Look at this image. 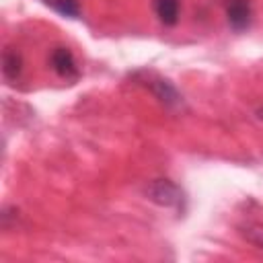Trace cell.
Returning a JSON list of instances; mask_svg holds the SVG:
<instances>
[{
    "instance_id": "cell-1",
    "label": "cell",
    "mask_w": 263,
    "mask_h": 263,
    "mask_svg": "<svg viewBox=\"0 0 263 263\" xmlns=\"http://www.w3.org/2000/svg\"><path fill=\"white\" fill-rule=\"evenodd\" d=\"M134 78H136L142 86H146L164 107H168V109H179V107H183V97H181V92L175 88V84H173L171 80L158 76V74L152 72V70L134 72Z\"/></svg>"
},
{
    "instance_id": "cell-2",
    "label": "cell",
    "mask_w": 263,
    "mask_h": 263,
    "mask_svg": "<svg viewBox=\"0 0 263 263\" xmlns=\"http://www.w3.org/2000/svg\"><path fill=\"white\" fill-rule=\"evenodd\" d=\"M146 195L160 208L183 212L185 210V193L183 189L171 179H152L146 187Z\"/></svg>"
},
{
    "instance_id": "cell-3",
    "label": "cell",
    "mask_w": 263,
    "mask_h": 263,
    "mask_svg": "<svg viewBox=\"0 0 263 263\" xmlns=\"http://www.w3.org/2000/svg\"><path fill=\"white\" fill-rule=\"evenodd\" d=\"M226 23L232 31L242 33L253 23V0H220Z\"/></svg>"
},
{
    "instance_id": "cell-4",
    "label": "cell",
    "mask_w": 263,
    "mask_h": 263,
    "mask_svg": "<svg viewBox=\"0 0 263 263\" xmlns=\"http://www.w3.org/2000/svg\"><path fill=\"white\" fill-rule=\"evenodd\" d=\"M47 62H49L51 70H53L60 78H64V80L74 82V80L80 76V68H78V64H76V58H74L72 49L66 47V45H55V47L49 51Z\"/></svg>"
},
{
    "instance_id": "cell-5",
    "label": "cell",
    "mask_w": 263,
    "mask_h": 263,
    "mask_svg": "<svg viewBox=\"0 0 263 263\" xmlns=\"http://www.w3.org/2000/svg\"><path fill=\"white\" fill-rule=\"evenodd\" d=\"M181 8H183V2L181 0H152L154 16L164 27H175L179 23Z\"/></svg>"
},
{
    "instance_id": "cell-6",
    "label": "cell",
    "mask_w": 263,
    "mask_h": 263,
    "mask_svg": "<svg viewBox=\"0 0 263 263\" xmlns=\"http://www.w3.org/2000/svg\"><path fill=\"white\" fill-rule=\"evenodd\" d=\"M23 66L25 64H23L21 51L14 47H6L2 53V74L10 84H14L23 76Z\"/></svg>"
},
{
    "instance_id": "cell-7",
    "label": "cell",
    "mask_w": 263,
    "mask_h": 263,
    "mask_svg": "<svg viewBox=\"0 0 263 263\" xmlns=\"http://www.w3.org/2000/svg\"><path fill=\"white\" fill-rule=\"evenodd\" d=\"M41 2L66 18H80L82 14L80 0H41Z\"/></svg>"
},
{
    "instance_id": "cell-8",
    "label": "cell",
    "mask_w": 263,
    "mask_h": 263,
    "mask_svg": "<svg viewBox=\"0 0 263 263\" xmlns=\"http://www.w3.org/2000/svg\"><path fill=\"white\" fill-rule=\"evenodd\" d=\"M240 234H242L251 245H255L257 249H263V224H259V222H249V224L240 226Z\"/></svg>"
},
{
    "instance_id": "cell-9",
    "label": "cell",
    "mask_w": 263,
    "mask_h": 263,
    "mask_svg": "<svg viewBox=\"0 0 263 263\" xmlns=\"http://www.w3.org/2000/svg\"><path fill=\"white\" fill-rule=\"evenodd\" d=\"M257 117H259V119H263V109H259V111H257Z\"/></svg>"
}]
</instances>
